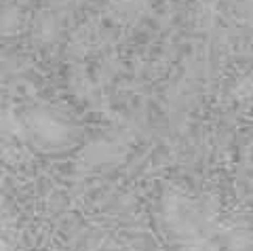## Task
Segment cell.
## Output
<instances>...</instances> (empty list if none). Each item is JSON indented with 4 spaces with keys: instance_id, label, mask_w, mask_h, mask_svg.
Segmentation results:
<instances>
[{
    "instance_id": "cell-1",
    "label": "cell",
    "mask_w": 253,
    "mask_h": 251,
    "mask_svg": "<svg viewBox=\"0 0 253 251\" xmlns=\"http://www.w3.org/2000/svg\"><path fill=\"white\" fill-rule=\"evenodd\" d=\"M21 26V13L17 6H6L0 11V32L2 34H15Z\"/></svg>"
},
{
    "instance_id": "cell-2",
    "label": "cell",
    "mask_w": 253,
    "mask_h": 251,
    "mask_svg": "<svg viewBox=\"0 0 253 251\" xmlns=\"http://www.w3.org/2000/svg\"><path fill=\"white\" fill-rule=\"evenodd\" d=\"M118 11H123L126 15V19H129L131 15H141V11H144V0H121Z\"/></svg>"
},
{
    "instance_id": "cell-3",
    "label": "cell",
    "mask_w": 253,
    "mask_h": 251,
    "mask_svg": "<svg viewBox=\"0 0 253 251\" xmlns=\"http://www.w3.org/2000/svg\"><path fill=\"white\" fill-rule=\"evenodd\" d=\"M53 2H55V4H68L70 0H53Z\"/></svg>"
}]
</instances>
